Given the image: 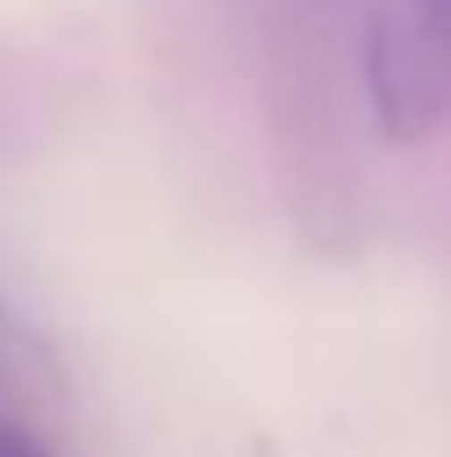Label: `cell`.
Wrapping results in <instances>:
<instances>
[{"label":"cell","mask_w":451,"mask_h":457,"mask_svg":"<svg viewBox=\"0 0 451 457\" xmlns=\"http://www.w3.org/2000/svg\"><path fill=\"white\" fill-rule=\"evenodd\" d=\"M0 457H54V451L34 431H21V424H0Z\"/></svg>","instance_id":"obj_1"}]
</instances>
